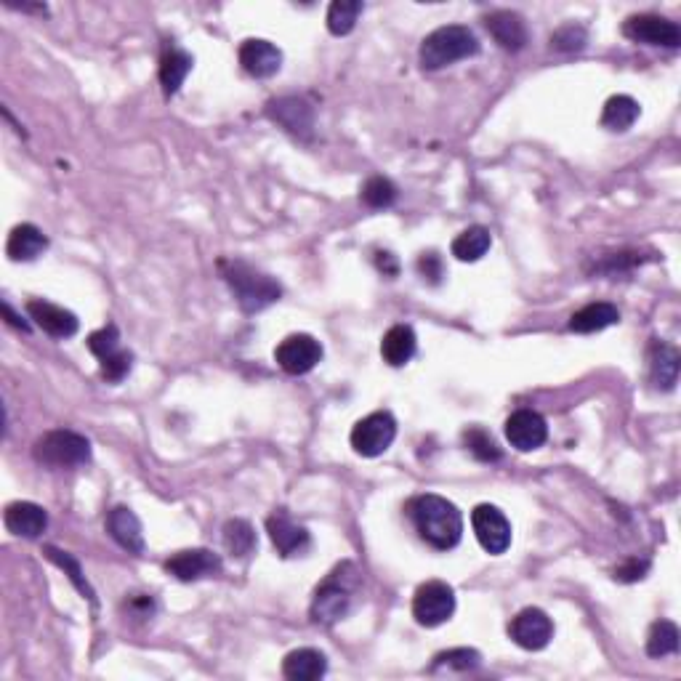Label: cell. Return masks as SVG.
<instances>
[{
	"instance_id": "6da1fadb",
	"label": "cell",
	"mask_w": 681,
	"mask_h": 681,
	"mask_svg": "<svg viewBox=\"0 0 681 681\" xmlns=\"http://www.w3.org/2000/svg\"><path fill=\"white\" fill-rule=\"evenodd\" d=\"M408 514L413 519L415 533L421 541L429 543L437 551H450L461 543L463 538V517L455 503H450L442 495L426 493L413 498L408 506Z\"/></svg>"
},
{
	"instance_id": "7a4b0ae2",
	"label": "cell",
	"mask_w": 681,
	"mask_h": 681,
	"mask_svg": "<svg viewBox=\"0 0 681 681\" xmlns=\"http://www.w3.org/2000/svg\"><path fill=\"white\" fill-rule=\"evenodd\" d=\"M479 54V40L471 27L466 24H445L431 35H426L421 43V67L423 70H445L450 64L463 62L469 56Z\"/></svg>"
},
{
	"instance_id": "3957f363",
	"label": "cell",
	"mask_w": 681,
	"mask_h": 681,
	"mask_svg": "<svg viewBox=\"0 0 681 681\" xmlns=\"http://www.w3.org/2000/svg\"><path fill=\"white\" fill-rule=\"evenodd\" d=\"M224 277H227L229 288L235 293L240 309L248 314H256L261 312V309H267L274 301H280L282 296L280 282L274 280V277H269V274L259 272V269H253L251 264H245V261H232V264H227Z\"/></svg>"
},
{
	"instance_id": "277c9868",
	"label": "cell",
	"mask_w": 681,
	"mask_h": 681,
	"mask_svg": "<svg viewBox=\"0 0 681 681\" xmlns=\"http://www.w3.org/2000/svg\"><path fill=\"white\" fill-rule=\"evenodd\" d=\"M35 461L51 469H72L91 461V442L70 429L48 431L35 442Z\"/></svg>"
},
{
	"instance_id": "5b68a950",
	"label": "cell",
	"mask_w": 681,
	"mask_h": 681,
	"mask_svg": "<svg viewBox=\"0 0 681 681\" xmlns=\"http://www.w3.org/2000/svg\"><path fill=\"white\" fill-rule=\"evenodd\" d=\"M394 437H397V421L392 413L378 410V413L365 415L362 421L352 429V447L354 453L362 458H378L392 447Z\"/></svg>"
},
{
	"instance_id": "8992f818",
	"label": "cell",
	"mask_w": 681,
	"mask_h": 681,
	"mask_svg": "<svg viewBox=\"0 0 681 681\" xmlns=\"http://www.w3.org/2000/svg\"><path fill=\"white\" fill-rule=\"evenodd\" d=\"M455 612V591L442 580H429L418 586L413 596V618L418 626L437 628L453 618Z\"/></svg>"
},
{
	"instance_id": "52a82bcc",
	"label": "cell",
	"mask_w": 681,
	"mask_h": 681,
	"mask_svg": "<svg viewBox=\"0 0 681 681\" xmlns=\"http://www.w3.org/2000/svg\"><path fill=\"white\" fill-rule=\"evenodd\" d=\"M471 527H474V535H477L479 546L485 548L487 554L501 556L509 551L511 546V525L506 514H503L498 506H490V503H482L477 509L471 511Z\"/></svg>"
},
{
	"instance_id": "ba28073f",
	"label": "cell",
	"mask_w": 681,
	"mask_h": 681,
	"mask_svg": "<svg viewBox=\"0 0 681 681\" xmlns=\"http://www.w3.org/2000/svg\"><path fill=\"white\" fill-rule=\"evenodd\" d=\"M623 35L634 43H644V46H666L679 48L681 46V27L666 16L658 14H636L628 16L623 24Z\"/></svg>"
},
{
	"instance_id": "9c48e42d",
	"label": "cell",
	"mask_w": 681,
	"mask_h": 681,
	"mask_svg": "<svg viewBox=\"0 0 681 681\" xmlns=\"http://www.w3.org/2000/svg\"><path fill=\"white\" fill-rule=\"evenodd\" d=\"M274 360L285 373L290 376H306L309 370H314L322 360V346L314 336L306 333H293L280 346L274 349Z\"/></svg>"
},
{
	"instance_id": "30bf717a",
	"label": "cell",
	"mask_w": 681,
	"mask_h": 681,
	"mask_svg": "<svg viewBox=\"0 0 681 681\" xmlns=\"http://www.w3.org/2000/svg\"><path fill=\"white\" fill-rule=\"evenodd\" d=\"M349 607H352V591L341 580V572H333L314 594L312 620L320 626H333L341 618H346Z\"/></svg>"
},
{
	"instance_id": "8fae6325",
	"label": "cell",
	"mask_w": 681,
	"mask_h": 681,
	"mask_svg": "<svg viewBox=\"0 0 681 681\" xmlns=\"http://www.w3.org/2000/svg\"><path fill=\"white\" fill-rule=\"evenodd\" d=\"M509 636L522 650L538 652L548 647V642L554 639V623L538 607H527V610L519 612L517 618H511Z\"/></svg>"
},
{
	"instance_id": "7c38bea8",
	"label": "cell",
	"mask_w": 681,
	"mask_h": 681,
	"mask_svg": "<svg viewBox=\"0 0 681 681\" xmlns=\"http://www.w3.org/2000/svg\"><path fill=\"white\" fill-rule=\"evenodd\" d=\"M165 572L181 583L211 578V575L221 572V556L208 551V548H189V551H179L171 559H165Z\"/></svg>"
},
{
	"instance_id": "4fadbf2b",
	"label": "cell",
	"mask_w": 681,
	"mask_h": 681,
	"mask_svg": "<svg viewBox=\"0 0 681 681\" xmlns=\"http://www.w3.org/2000/svg\"><path fill=\"white\" fill-rule=\"evenodd\" d=\"M267 115L282 126L288 134L298 139H309L314 131V110L312 104L298 99V96H282L267 104Z\"/></svg>"
},
{
	"instance_id": "5bb4252c",
	"label": "cell",
	"mask_w": 681,
	"mask_h": 681,
	"mask_svg": "<svg viewBox=\"0 0 681 681\" xmlns=\"http://www.w3.org/2000/svg\"><path fill=\"white\" fill-rule=\"evenodd\" d=\"M506 439L511 442V447H517L519 453L538 450L548 439L546 418L541 413H535V410H517V413H511L509 421H506Z\"/></svg>"
},
{
	"instance_id": "9a60e30c",
	"label": "cell",
	"mask_w": 681,
	"mask_h": 681,
	"mask_svg": "<svg viewBox=\"0 0 681 681\" xmlns=\"http://www.w3.org/2000/svg\"><path fill=\"white\" fill-rule=\"evenodd\" d=\"M27 314H30V320L35 322L46 336L59 338V341L72 338L80 328L78 317H75L70 309L51 304V301H40V298H32L30 304H27Z\"/></svg>"
},
{
	"instance_id": "2e32d148",
	"label": "cell",
	"mask_w": 681,
	"mask_h": 681,
	"mask_svg": "<svg viewBox=\"0 0 681 681\" xmlns=\"http://www.w3.org/2000/svg\"><path fill=\"white\" fill-rule=\"evenodd\" d=\"M267 533L272 538L274 548H277V554L285 556V559L306 554L309 546H312V538L306 533V527L296 525L285 511H274L272 517L267 519Z\"/></svg>"
},
{
	"instance_id": "e0dca14e",
	"label": "cell",
	"mask_w": 681,
	"mask_h": 681,
	"mask_svg": "<svg viewBox=\"0 0 681 681\" xmlns=\"http://www.w3.org/2000/svg\"><path fill=\"white\" fill-rule=\"evenodd\" d=\"M240 64L251 78H272L282 67V51L269 40L251 38L240 46Z\"/></svg>"
},
{
	"instance_id": "ac0fdd59",
	"label": "cell",
	"mask_w": 681,
	"mask_h": 681,
	"mask_svg": "<svg viewBox=\"0 0 681 681\" xmlns=\"http://www.w3.org/2000/svg\"><path fill=\"white\" fill-rule=\"evenodd\" d=\"M3 522H6L8 533H14L16 538L35 541V538H40V535L46 533L48 514L43 511V506H38V503L16 501L6 506Z\"/></svg>"
},
{
	"instance_id": "d6986e66",
	"label": "cell",
	"mask_w": 681,
	"mask_h": 681,
	"mask_svg": "<svg viewBox=\"0 0 681 681\" xmlns=\"http://www.w3.org/2000/svg\"><path fill=\"white\" fill-rule=\"evenodd\" d=\"M107 533L120 548H126L128 554H144V530L134 511L128 506H115L107 517Z\"/></svg>"
},
{
	"instance_id": "ffe728a7",
	"label": "cell",
	"mask_w": 681,
	"mask_h": 681,
	"mask_svg": "<svg viewBox=\"0 0 681 681\" xmlns=\"http://www.w3.org/2000/svg\"><path fill=\"white\" fill-rule=\"evenodd\" d=\"M485 27L495 43L506 51H522L527 46V24L514 11H493L485 19Z\"/></svg>"
},
{
	"instance_id": "44dd1931",
	"label": "cell",
	"mask_w": 681,
	"mask_h": 681,
	"mask_svg": "<svg viewBox=\"0 0 681 681\" xmlns=\"http://www.w3.org/2000/svg\"><path fill=\"white\" fill-rule=\"evenodd\" d=\"M325 671H328V658L312 647L293 650L282 660V674L290 681H317L325 676Z\"/></svg>"
},
{
	"instance_id": "7402d4cb",
	"label": "cell",
	"mask_w": 681,
	"mask_h": 681,
	"mask_svg": "<svg viewBox=\"0 0 681 681\" xmlns=\"http://www.w3.org/2000/svg\"><path fill=\"white\" fill-rule=\"evenodd\" d=\"M48 248V237L35 224H19L11 229L6 253L11 261H35Z\"/></svg>"
},
{
	"instance_id": "603a6c76",
	"label": "cell",
	"mask_w": 681,
	"mask_h": 681,
	"mask_svg": "<svg viewBox=\"0 0 681 681\" xmlns=\"http://www.w3.org/2000/svg\"><path fill=\"white\" fill-rule=\"evenodd\" d=\"M620 322V309L615 304H607V301H596V304L583 306L580 312H575L570 317V330L572 333H580V336H588V333H599V330L610 328V325H618Z\"/></svg>"
},
{
	"instance_id": "cb8c5ba5",
	"label": "cell",
	"mask_w": 681,
	"mask_h": 681,
	"mask_svg": "<svg viewBox=\"0 0 681 681\" xmlns=\"http://www.w3.org/2000/svg\"><path fill=\"white\" fill-rule=\"evenodd\" d=\"M418 349V338L410 325H394L386 330L384 341H381V357H384L392 368H402L415 357Z\"/></svg>"
},
{
	"instance_id": "d4e9b609",
	"label": "cell",
	"mask_w": 681,
	"mask_h": 681,
	"mask_svg": "<svg viewBox=\"0 0 681 681\" xmlns=\"http://www.w3.org/2000/svg\"><path fill=\"white\" fill-rule=\"evenodd\" d=\"M679 365H681V357L674 346L660 344V341L658 344H652L650 373L658 389H666V392L674 389L676 381H679Z\"/></svg>"
},
{
	"instance_id": "484cf974",
	"label": "cell",
	"mask_w": 681,
	"mask_h": 681,
	"mask_svg": "<svg viewBox=\"0 0 681 681\" xmlns=\"http://www.w3.org/2000/svg\"><path fill=\"white\" fill-rule=\"evenodd\" d=\"M192 72V56L184 48H168L160 59V83L168 96H173L184 86V80Z\"/></svg>"
},
{
	"instance_id": "4316f807",
	"label": "cell",
	"mask_w": 681,
	"mask_h": 681,
	"mask_svg": "<svg viewBox=\"0 0 681 681\" xmlns=\"http://www.w3.org/2000/svg\"><path fill=\"white\" fill-rule=\"evenodd\" d=\"M639 112H642V107H639V102L631 99V96L626 94L612 96V99H607V104H604L602 126L607 128V131H618V134H623V131H628V128L639 120Z\"/></svg>"
},
{
	"instance_id": "83f0119b",
	"label": "cell",
	"mask_w": 681,
	"mask_h": 681,
	"mask_svg": "<svg viewBox=\"0 0 681 681\" xmlns=\"http://www.w3.org/2000/svg\"><path fill=\"white\" fill-rule=\"evenodd\" d=\"M490 245H493L490 229L469 227L466 232H461V235L455 237L453 245H450V251H453V256L458 261H479L487 251H490Z\"/></svg>"
},
{
	"instance_id": "f1b7e54d",
	"label": "cell",
	"mask_w": 681,
	"mask_h": 681,
	"mask_svg": "<svg viewBox=\"0 0 681 681\" xmlns=\"http://www.w3.org/2000/svg\"><path fill=\"white\" fill-rule=\"evenodd\" d=\"M221 538H224V548H227L232 556H248L256 551L259 541H256V530H253L251 522L245 519H229L224 530H221Z\"/></svg>"
},
{
	"instance_id": "f546056e",
	"label": "cell",
	"mask_w": 681,
	"mask_h": 681,
	"mask_svg": "<svg viewBox=\"0 0 681 681\" xmlns=\"http://www.w3.org/2000/svg\"><path fill=\"white\" fill-rule=\"evenodd\" d=\"M43 554H46L48 559L56 564V567H62L64 575L72 580V586L78 588L80 594L86 596L88 602L96 607V591L91 588V583L86 580V575H83V567H80L78 559H75L72 554H67V551H59L56 546H46V548H43Z\"/></svg>"
},
{
	"instance_id": "4dcf8cb0",
	"label": "cell",
	"mask_w": 681,
	"mask_h": 681,
	"mask_svg": "<svg viewBox=\"0 0 681 681\" xmlns=\"http://www.w3.org/2000/svg\"><path fill=\"white\" fill-rule=\"evenodd\" d=\"M479 652L469 650V647H458V650L439 652L431 666V674H466L479 668Z\"/></svg>"
},
{
	"instance_id": "1f68e13d",
	"label": "cell",
	"mask_w": 681,
	"mask_h": 681,
	"mask_svg": "<svg viewBox=\"0 0 681 681\" xmlns=\"http://www.w3.org/2000/svg\"><path fill=\"white\" fill-rule=\"evenodd\" d=\"M679 650V628L671 620H658L652 623L650 636H647V655L650 658H668Z\"/></svg>"
},
{
	"instance_id": "d6a6232c",
	"label": "cell",
	"mask_w": 681,
	"mask_h": 681,
	"mask_svg": "<svg viewBox=\"0 0 681 681\" xmlns=\"http://www.w3.org/2000/svg\"><path fill=\"white\" fill-rule=\"evenodd\" d=\"M362 14V3L360 0H333L328 8V30L333 35H349L354 30V24L360 19Z\"/></svg>"
},
{
	"instance_id": "836d02e7",
	"label": "cell",
	"mask_w": 681,
	"mask_h": 681,
	"mask_svg": "<svg viewBox=\"0 0 681 681\" xmlns=\"http://www.w3.org/2000/svg\"><path fill=\"white\" fill-rule=\"evenodd\" d=\"M360 200L373 211H381V208H392L394 200H397V187L386 176H370L360 189Z\"/></svg>"
},
{
	"instance_id": "e575fe53",
	"label": "cell",
	"mask_w": 681,
	"mask_h": 681,
	"mask_svg": "<svg viewBox=\"0 0 681 681\" xmlns=\"http://www.w3.org/2000/svg\"><path fill=\"white\" fill-rule=\"evenodd\" d=\"M463 445H466V450H469L477 461H482V463L501 461L503 453H501V447H498V442H495V439L490 437L485 429H479V426L463 431Z\"/></svg>"
},
{
	"instance_id": "d590c367",
	"label": "cell",
	"mask_w": 681,
	"mask_h": 681,
	"mask_svg": "<svg viewBox=\"0 0 681 681\" xmlns=\"http://www.w3.org/2000/svg\"><path fill=\"white\" fill-rule=\"evenodd\" d=\"M588 43V32L586 27H580V24H564V27H559V30L551 35V48H556V51H580V48H586Z\"/></svg>"
},
{
	"instance_id": "8d00e7d4",
	"label": "cell",
	"mask_w": 681,
	"mask_h": 681,
	"mask_svg": "<svg viewBox=\"0 0 681 681\" xmlns=\"http://www.w3.org/2000/svg\"><path fill=\"white\" fill-rule=\"evenodd\" d=\"M88 349L99 357V360H107L110 354L120 352V330L115 325H104L102 330H94L88 336Z\"/></svg>"
},
{
	"instance_id": "74e56055",
	"label": "cell",
	"mask_w": 681,
	"mask_h": 681,
	"mask_svg": "<svg viewBox=\"0 0 681 681\" xmlns=\"http://www.w3.org/2000/svg\"><path fill=\"white\" fill-rule=\"evenodd\" d=\"M131 365H134V354L120 349V352L110 354L107 360H102V378L107 384H120L131 373Z\"/></svg>"
},
{
	"instance_id": "f35d334b",
	"label": "cell",
	"mask_w": 681,
	"mask_h": 681,
	"mask_svg": "<svg viewBox=\"0 0 681 681\" xmlns=\"http://www.w3.org/2000/svg\"><path fill=\"white\" fill-rule=\"evenodd\" d=\"M647 570H650L647 559H628L626 564H620L618 570H615V580H620V583H636V580H642L647 575Z\"/></svg>"
},
{
	"instance_id": "ab89813d",
	"label": "cell",
	"mask_w": 681,
	"mask_h": 681,
	"mask_svg": "<svg viewBox=\"0 0 681 681\" xmlns=\"http://www.w3.org/2000/svg\"><path fill=\"white\" fill-rule=\"evenodd\" d=\"M418 272H421L423 280L439 282V277H442V259L437 253H423L418 259Z\"/></svg>"
},
{
	"instance_id": "60d3db41",
	"label": "cell",
	"mask_w": 681,
	"mask_h": 681,
	"mask_svg": "<svg viewBox=\"0 0 681 681\" xmlns=\"http://www.w3.org/2000/svg\"><path fill=\"white\" fill-rule=\"evenodd\" d=\"M3 314H6L8 325H14V328L24 330V333H27V330H30V322H24L22 317H19V314H16L14 309H11V304H8V301H3Z\"/></svg>"
},
{
	"instance_id": "b9f144b4",
	"label": "cell",
	"mask_w": 681,
	"mask_h": 681,
	"mask_svg": "<svg viewBox=\"0 0 681 681\" xmlns=\"http://www.w3.org/2000/svg\"><path fill=\"white\" fill-rule=\"evenodd\" d=\"M376 261H378V269H381L384 274H392L394 277V274L400 272V267H397V261H394L392 253H378Z\"/></svg>"
}]
</instances>
